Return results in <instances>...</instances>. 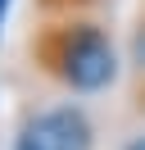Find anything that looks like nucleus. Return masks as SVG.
Masks as SVG:
<instances>
[{
    "instance_id": "1",
    "label": "nucleus",
    "mask_w": 145,
    "mask_h": 150,
    "mask_svg": "<svg viewBox=\"0 0 145 150\" xmlns=\"http://www.w3.org/2000/svg\"><path fill=\"white\" fill-rule=\"evenodd\" d=\"M27 55L32 68H41L72 96L109 91L118 77V46L109 28L91 14H45L27 41Z\"/></svg>"
},
{
    "instance_id": "2",
    "label": "nucleus",
    "mask_w": 145,
    "mask_h": 150,
    "mask_svg": "<svg viewBox=\"0 0 145 150\" xmlns=\"http://www.w3.org/2000/svg\"><path fill=\"white\" fill-rule=\"evenodd\" d=\"M14 150H95V127L82 105H50L18 123Z\"/></svg>"
},
{
    "instance_id": "3",
    "label": "nucleus",
    "mask_w": 145,
    "mask_h": 150,
    "mask_svg": "<svg viewBox=\"0 0 145 150\" xmlns=\"http://www.w3.org/2000/svg\"><path fill=\"white\" fill-rule=\"evenodd\" d=\"M41 14H86L95 0H36Z\"/></svg>"
},
{
    "instance_id": "4",
    "label": "nucleus",
    "mask_w": 145,
    "mask_h": 150,
    "mask_svg": "<svg viewBox=\"0 0 145 150\" xmlns=\"http://www.w3.org/2000/svg\"><path fill=\"white\" fill-rule=\"evenodd\" d=\"M9 5H14V0H0V32H5V18H9Z\"/></svg>"
},
{
    "instance_id": "5",
    "label": "nucleus",
    "mask_w": 145,
    "mask_h": 150,
    "mask_svg": "<svg viewBox=\"0 0 145 150\" xmlns=\"http://www.w3.org/2000/svg\"><path fill=\"white\" fill-rule=\"evenodd\" d=\"M127 150H145V137H136V141H127Z\"/></svg>"
}]
</instances>
